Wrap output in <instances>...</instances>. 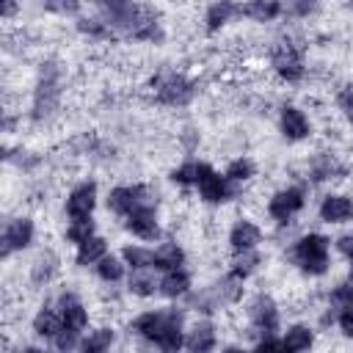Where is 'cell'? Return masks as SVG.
<instances>
[{"mask_svg": "<svg viewBox=\"0 0 353 353\" xmlns=\"http://www.w3.org/2000/svg\"><path fill=\"white\" fill-rule=\"evenodd\" d=\"M182 320L185 314L179 309H154V312H143L130 323V331L154 342L163 350H179L185 345L182 336Z\"/></svg>", "mask_w": 353, "mask_h": 353, "instance_id": "obj_1", "label": "cell"}, {"mask_svg": "<svg viewBox=\"0 0 353 353\" xmlns=\"http://www.w3.org/2000/svg\"><path fill=\"white\" fill-rule=\"evenodd\" d=\"M290 259L309 276H323L331 265L328 259V237L312 232V234H303L292 248H290Z\"/></svg>", "mask_w": 353, "mask_h": 353, "instance_id": "obj_2", "label": "cell"}, {"mask_svg": "<svg viewBox=\"0 0 353 353\" xmlns=\"http://www.w3.org/2000/svg\"><path fill=\"white\" fill-rule=\"evenodd\" d=\"M152 94L160 105H171V108H182L193 99L196 94V83L188 80L185 74H176V72H160L152 77Z\"/></svg>", "mask_w": 353, "mask_h": 353, "instance_id": "obj_3", "label": "cell"}, {"mask_svg": "<svg viewBox=\"0 0 353 353\" xmlns=\"http://www.w3.org/2000/svg\"><path fill=\"white\" fill-rule=\"evenodd\" d=\"M58 97H61L58 69H55V63H44L41 77H39V85H36V97H33V119L36 121L50 119L55 113V108H58Z\"/></svg>", "mask_w": 353, "mask_h": 353, "instance_id": "obj_4", "label": "cell"}, {"mask_svg": "<svg viewBox=\"0 0 353 353\" xmlns=\"http://www.w3.org/2000/svg\"><path fill=\"white\" fill-rule=\"evenodd\" d=\"M196 188H199V196L201 201L207 204H223L234 196V188L232 182L226 179V174H218L212 165L207 163H199V176H196Z\"/></svg>", "mask_w": 353, "mask_h": 353, "instance_id": "obj_5", "label": "cell"}, {"mask_svg": "<svg viewBox=\"0 0 353 353\" xmlns=\"http://www.w3.org/2000/svg\"><path fill=\"white\" fill-rule=\"evenodd\" d=\"M143 204H154V193L146 185H119L108 193V210L121 218H127L132 210Z\"/></svg>", "mask_w": 353, "mask_h": 353, "instance_id": "obj_6", "label": "cell"}, {"mask_svg": "<svg viewBox=\"0 0 353 353\" xmlns=\"http://www.w3.org/2000/svg\"><path fill=\"white\" fill-rule=\"evenodd\" d=\"M270 66H273V72H276L281 80H287V83H298V80L303 77V72H306L303 55H301V50H298L292 41H279V44L273 47V52H270Z\"/></svg>", "mask_w": 353, "mask_h": 353, "instance_id": "obj_7", "label": "cell"}, {"mask_svg": "<svg viewBox=\"0 0 353 353\" xmlns=\"http://www.w3.org/2000/svg\"><path fill=\"white\" fill-rule=\"evenodd\" d=\"M303 204H306V193H303V188H281V190H276L273 196H270V201H268V215L276 221V223H290L301 210H303Z\"/></svg>", "mask_w": 353, "mask_h": 353, "instance_id": "obj_8", "label": "cell"}, {"mask_svg": "<svg viewBox=\"0 0 353 353\" xmlns=\"http://www.w3.org/2000/svg\"><path fill=\"white\" fill-rule=\"evenodd\" d=\"M248 317L259 336H270L279 331V306L270 295H256L254 303L248 306Z\"/></svg>", "mask_w": 353, "mask_h": 353, "instance_id": "obj_9", "label": "cell"}, {"mask_svg": "<svg viewBox=\"0 0 353 353\" xmlns=\"http://www.w3.org/2000/svg\"><path fill=\"white\" fill-rule=\"evenodd\" d=\"M127 232H132L138 240H157L160 237V223H157V210L154 204H143L138 210H132L124 218Z\"/></svg>", "mask_w": 353, "mask_h": 353, "instance_id": "obj_10", "label": "cell"}, {"mask_svg": "<svg viewBox=\"0 0 353 353\" xmlns=\"http://www.w3.org/2000/svg\"><path fill=\"white\" fill-rule=\"evenodd\" d=\"M97 207V185L94 182H80L69 190L66 196V215L69 221H77V218H91Z\"/></svg>", "mask_w": 353, "mask_h": 353, "instance_id": "obj_11", "label": "cell"}, {"mask_svg": "<svg viewBox=\"0 0 353 353\" xmlns=\"http://www.w3.org/2000/svg\"><path fill=\"white\" fill-rule=\"evenodd\" d=\"M33 221L30 218H14L3 229V256H11L14 251H22L33 243Z\"/></svg>", "mask_w": 353, "mask_h": 353, "instance_id": "obj_12", "label": "cell"}, {"mask_svg": "<svg viewBox=\"0 0 353 353\" xmlns=\"http://www.w3.org/2000/svg\"><path fill=\"white\" fill-rule=\"evenodd\" d=\"M55 309H58V314H61V320H63V328H72V331H80V334L85 331V325H88V312H85L83 301H80L74 292H63V295L58 298Z\"/></svg>", "mask_w": 353, "mask_h": 353, "instance_id": "obj_13", "label": "cell"}, {"mask_svg": "<svg viewBox=\"0 0 353 353\" xmlns=\"http://www.w3.org/2000/svg\"><path fill=\"white\" fill-rule=\"evenodd\" d=\"M320 221L325 223H347L353 221V199L345 193H328L320 201Z\"/></svg>", "mask_w": 353, "mask_h": 353, "instance_id": "obj_14", "label": "cell"}, {"mask_svg": "<svg viewBox=\"0 0 353 353\" xmlns=\"http://www.w3.org/2000/svg\"><path fill=\"white\" fill-rule=\"evenodd\" d=\"M279 124H281V135H284L287 141H303V138H309V132H312V124H309L306 113H303L301 108H295V105H284V108H281Z\"/></svg>", "mask_w": 353, "mask_h": 353, "instance_id": "obj_15", "label": "cell"}, {"mask_svg": "<svg viewBox=\"0 0 353 353\" xmlns=\"http://www.w3.org/2000/svg\"><path fill=\"white\" fill-rule=\"evenodd\" d=\"M259 240H262V232H259V226H256L254 221H248V218L234 221V226H232V232H229V245H232L234 254L256 248Z\"/></svg>", "mask_w": 353, "mask_h": 353, "instance_id": "obj_16", "label": "cell"}, {"mask_svg": "<svg viewBox=\"0 0 353 353\" xmlns=\"http://www.w3.org/2000/svg\"><path fill=\"white\" fill-rule=\"evenodd\" d=\"M281 14H284L281 0H245L240 6V17H245L251 22H273Z\"/></svg>", "mask_w": 353, "mask_h": 353, "instance_id": "obj_17", "label": "cell"}, {"mask_svg": "<svg viewBox=\"0 0 353 353\" xmlns=\"http://www.w3.org/2000/svg\"><path fill=\"white\" fill-rule=\"evenodd\" d=\"M61 328H63V320H61V314H58L55 306H41V309L36 312V317H33V334H36V336H41V339H55V336L61 334Z\"/></svg>", "mask_w": 353, "mask_h": 353, "instance_id": "obj_18", "label": "cell"}, {"mask_svg": "<svg viewBox=\"0 0 353 353\" xmlns=\"http://www.w3.org/2000/svg\"><path fill=\"white\" fill-rule=\"evenodd\" d=\"M240 14V6L234 0H215L210 8H207V17H204V28L207 33H218L232 17Z\"/></svg>", "mask_w": 353, "mask_h": 353, "instance_id": "obj_19", "label": "cell"}, {"mask_svg": "<svg viewBox=\"0 0 353 353\" xmlns=\"http://www.w3.org/2000/svg\"><path fill=\"white\" fill-rule=\"evenodd\" d=\"M185 265V251L176 243H163L160 248H154V259H152V270H176Z\"/></svg>", "mask_w": 353, "mask_h": 353, "instance_id": "obj_20", "label": "cell"}, {"mask_svg": "<svg viewBox=\"0 0 353 353\" xmlns=\"http://www.w3.org/2000/svg\"><path fill=\"white\" fill-rule=\"evenodd\" d=\"M108 254V243L99 237V234H91L88 240L77 243V254H74V262L80 268H88V265H97L102 256Z\"/></svg>", "mask_w": 353, "mask_h": 353, "instance_id": "obj_21", "label": "cell"}, {"mask_svg": "<svg viewBox=\"0 0 353 353\" xmlns=\"http://www.w3.org/2000/svg\"><path fill=\"white\" fill-rule=\"evenodd\" d=\"M185 347H188V350H196V353L212 350V347H215V328H212V323H207V320L196 323V325L190 328L188 339H185Z\"/></svg>", "mask_w": 353, "mask_h": 353, "instance_id": "obj_22", "label": "cell"}, {"mask_svg": "<svg viewBox=\"0 0 353 353\" xmlns=\"http://www.w3.org/2000/svg\"><path fill=\"white\" fill-rule=\"evenodd\" d=\"M127 287H130V292H132V295L149 298V295L160 292V279L152 273V268H143V270H132V276H130Z\"/></svg>", "mask_w": 353, "mask_h": 353, "instance_id": "obj_23", "label": "cell"}, {"mask_svg": "<svg viewBox=\"0 0 353 353\" xmlns=\"http://www.w3.org/2000/svg\"><path fill=\"white\" fill-rule=\"evenodd\" d=\"M188 290H190V276H188L182 268L165 270V273L160 276V292H163L165 298H179V295H185Z\"/></svg>", "mask_w": 353, "mask_h": 353, "instance_id": "obj_24", "label": "cell"}, {"mask_svg": "<svg viewBox=\"0 0 353 353\" xmlns=\"http://www.w3.org/2000/svg\"><path fill=\"white\" fill-rule=\"evenodd\" d=\"M312 342H314V334H312V328H306V325H292V328H287V334L281 336L284 350H292V353L309 350Z\"/></svg>", "mask_w": 353, "mask_h": 353, "instance_id": "obj_25", "label": "cell"}, {"mask_svg": "<svg viewBox=\"0 0 353 353\" xmlns=\"http://www.w3.org/2000/svg\"><path fill=\"white\" fill-rule=\"evenodd\" d=\"M55 270H58V256H55L52 251H44V254L33 262V268H30V281H33V284H47V281L55 276Z\"/></svg>", "mask_w": 353, "mask_h": 353, "instance_id": "obj_26", "label": "cell"}, {"mask_svg": "<svg viewBox=\"0 0 353 353\" xmlns=\"http://www.w3.org/2000/svg\"><path fill=\"white\" fill-rule=\"evenodd\" d=\"M113 339H116L113 328H97V331H91L88 336L80 339V350H85V353H102V350H108L113 345Z\"/></svg>", "mask_w": 353, "mask_h": 353, "instance_id": "obj_27", "label": "cell"}, {"mask_svg": "<svg viewBox=\"0 0 353 353\" xmlns=\"http://www.w3.org/2000/svg\"><path fill=\"white\" fill-rule=\"evenodd\" d=\"M256 265H259V254L251 248V251H240V254H234V259H232V268H229V273L232 276H237V279H248L254 270H256Z\"/></svg>", "mask_w": 353, "mask_h": 353, "instance_id": "obj_28", "label": "cell"}, {"mask_svg": "<svg viewBox=\"0 0 353 353\" xmlns=\"http://www.w3.org/2000/svg\"><path fill=\"white\" fill-rule=\"evenodd\" d=\"M121 259L127 262V268L143 270V268H152L154 251H152V248H143V245H127V248L121 251Z\"/></svg>", "mask_w": 353, "mask_h": 353, "instance_id": "obj_29", "label": "cell"}, {"mask_svg": "<svg viewBox=\"0 0 353 353\" xmlns=\"http://www.w3.org/2000/svg\"><path fill=\"white\" fill-rule=\"evenodd\" d=\"M124 259H116V256H110V254H105L94 268H97V276L102 279V281H119L121 276H124Z\"/></svg>", "mask_w": 353, "mask_h": 353, "instance_id": "obj_30", "label": "cell"}, {"mask_svg": "<svg viewBox=\"0 0 353 353\" xmlns=\"http://www.w3.org/2000/svg\"><path fill=\"white\" fill-rule=\"evenodd\" d=\"M336 174H345V168L334 160V157H328V154H323L314 165H312V182H323V179H334Z\"/></svg>", "mask_w": 353, "mask_h": 353, "instance_id": "obj_31", "label": "cell"}, {"mask_svg": "<svg viewBox=\"0 0 353 353\" xmlns=\"http://www.w3.org/2000/svg\"><path fill=\"white\" fill-rule=\"evenodd\" d=\"M223 174H226L229 182H245V179L254 176V163H251L248 157H237V160H232V163L226 165Z\"/></svg>", "mask_w": 353, "mask_h": 353, "instance_id": "obj_32", "label": "cell"}, {"mask_svg": "<svg viewBox=\"0 0 353 353\" xmlns=\"http://www.w3.org/2000/svg\"><path fill=\"white\" fill-rule=\"evenodd\" d=\"M94 234V221L91 218H77V221H69V226H66V240L69 243H83V240H88Z\"/></svg>", "mask_w": 353, "mask_h": 353, "instance_id": "obj_33", "label": "cell"}, {"mask_svg": "<svg viewBox=\"0 0 353 353\" xmlns=\"http://www.w3.org/2000/svg\"><path fill=\"white\" fill-rule=\"evenodd\" d=\"M196 176H199V163L196 160H188V163H182L179 168H174L171 174H168V179L174 182V185H196Z\"/></svg>", "mask_w": 353, "mask_h": 353, "instance_id": "obj_34", "label": "cell"}, {"mask_svg": "<svg viewBox=\"0 0 353 353\" xmlns=\"http://www.w3.org/2000/svg\"><path fill=\"white\" fill-rule=\"evenodd\" d=\"M77 30L85 33V36H94V39L110 36V25L102 22V19H80V22H77Z\"/></svg>", "mask_w": 353, "mask_h": 353, "instance_id": "obj_35", "label": "cell"}, {"mask_svg": "<svg viewBox=\"0 0 353 353\" xmlns=\"http://www.w3.org/2000/svg\"><path fill=\"white\" fill-rule=\"evenodd\" d=\"M328 303H331V309H342V306H347V303H353V284H339V287H334L331 290V295H328Z\"/></svg>", "mask_w": 353, "mask_h": 353, "instance_id": "obj_36", "label": "cell"}, {"mask_svg": "<svg viewBox=\"0 0 353 353\" xmlns=\"http://www.w3.org/2000/svg\"><path fill=\"white\" fill-rule=\"evenodd\" d=\"M58 350H72V347H80V331H72V328H61V334L52 339Z\"/></svg>", "mask_w": 353, "mask_h": 353, "instance_id": "obj_37", "label": "cell"}, {"mask_svg": "<svg viewBox=\"0 0 353 353\" xmlns=\"http://www.w3.org/2000/svg\"><path fill=\"white\" fill-rule=\"evenodd\" d=\"M314 8H317V0H287L284 3V11L292 17H309Z\"/></svg>", "mask_w": 353, "mask_h": 353, "instance_id": "obj_38", "label": "cell"}, {"mask_svg": "<svg viewBox=\"0 0 353 353\" xmlns=\"http://www.w3.org/2000/svg\"><path fill=\"white\" fill-rule=\"evenodd\" d=\"M336 323H339L345 336H353V303H347V306H342L336 312Z\"/></svg>", "mask_w": 353, "mask_h": 353, "instance_id": "obj_39", "label": "cell"}, {"mask_svg": "<svg viewBox=\"0 0 353 353\" xmlns=\"http://www.w3.org/2000/svg\"><path fill=\"white\" fill-rule=\"evenodd\" d=\"M47 8L55 14H77L80 0H47Z\"/></svg>", "mask_w": 353, "mask_h": 353, "instance_id": "obj_40", "label": "cell"}, {"mask_svg": "<svg viewBox=\"0 0 353 353\" xmlns=\"http://www.w3.org/2000/svg\"><path fill=\"white\" fill-rule=\"evenodd\" d=\"M336 105H339V110L353 121V88H342L339 97H336Z\"/></svg>", "mask_w": 353, "mask_h": 353, "instance_id": "obj_41", "label": "cell"}, {"mask_svg": "<svg viewBox=\"0 0 353 353\" xmlns=\"http://www.w3.org/2000/svg\"><path fill=\"white\" fill-rule=\"evenodd\" d=\"M336 248H339L342 256H347V259L353 262V234H342V237L336 240Z\"/></svg>", "mask_w": 353, "mask_h": 353, "instance_id": "obj_42", "label": "cell"}, {"mask_svg": "<svg viewBox=\"0 0 353 353\" xmlns=\"http://www.w3.org/2000/svg\"><path fill=\"white\" fill-rule=\"evenodd\" d=\"M256 350H284V345H281V339H276V336L270 334V336H262V339L256 342Z\"/></svg>", "mask_w": 353, "mask_h": 353, "instance_id": "obj_43", "label": "cell"}, {"mask_svg": "<svg viewBox=\"0 0 353 353\" xmlns=\"http://www.w3.org/2000/svg\"><path fill=\"white\" fill-rule=\"evenodd\" d=\"M17 11V0H3V19H11Z\"/></svg>", "mask_w": 353, "mask_h": 353, "instance_id": "obj_44", "label": "cell"}, {"mask_svg": "<svg viewBox=\"0 0 353 353\" xmlns=\"http://www.w3.org/2000/svg\"><path fill=\"white\" fill-rule=\"evenodd\" d=\"M347 284H353V265H350V276H347Z\"/></svg>", "mask_w": 353, "mask_h": 353, "instance_id": "obj_45", "label": "cell"}]
</instances>
